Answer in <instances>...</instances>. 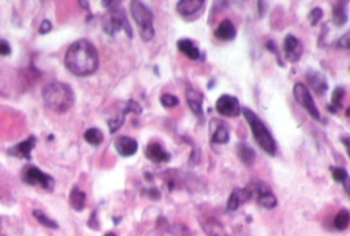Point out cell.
Listing matches in <instances>:
<instances>
[{"label":"cell","mask_w":350,"mask_h":236,"mask_svg":"<svg viewBox=\"0 0 350 236\" xmlns=\"http://www.w3.org/2000/svg\"><path fill=\"white\" fill-rule=\"evenodd\" d=\"M100 58L96 47L86 39L75 41L65 53V67L73 75L86 77L99 68Z\"/></svg>","instance_id":"6da1fadb"},{"label":"cell","mask_w":350,"mask_h":236,"mask_svg":"<svg viewBox=\"0 0 350 236\" xmlns=\"http://www.w3.org/2000/svg\"><path fill=\"white\" fill-rule=\"evenodd\" d=\"M43 100L45 106L54 113H65L75 105V93L71 85L53 81L44 86Z\"/></svg>","instance_id":"7a4b0ae2"},{"label":"cell","mask_w":350,"mask_h":236,"mask_svg":"<svg viewBox=\"0 0 350 236\" xmlns=\"http://www.w3.org/2000/svg\"><path fill=\"white\" fill-rule=\"evenodd\" d=\"M242 113L243 116L246 117L250 128H251L252 135H253L256 143L267 154L275 156L276 150H277V145H276V141H275L272 133H271L270 129L267 128L264 122L261 121L260 117L257 116L255 111L251 110L250 107H242Z\"/></svg>","instance_id":"3957f363"},{"label":"cell","mask_w":350,"mask_h":236,"mask_svg":"<svg viewBox=\"0 0 350 236\" xmlns=\"http://www.w3.org/2000/svg\"><path fill=\"white\" fill-rule=\"evenodd\" d=\"M129 8H130V14L134 19L135 24L138 26L141 39L144 41L153 40L154 36H155V31H154V15L151 12V9L139 0L130 1Z\"/></svg>","instance_id":"277c9868"},{"label":"cell","mask_w":350,"mask_h":236,"mask_svg":"<svg viewBox=\"0 0 350 236\" xmlns=\"http://www.w3.org/2000/svg\"><path fill=\"white\" fill-rule=\"evenodd\" d=\"M102 29L103 32L109 36H116L118 32L124 31L126 36L131 39L133 37V31L125 11L121 7L118 8L110 9L108 14L102 18Z\"/></svg>","instance_id":"5b68a950"},{"label":"cell","mask_w":350,"mask_h":236,"mask_svg":"<svg viewBox=\"0 0 350 236\" xmlns=\"http://www.w3.org/2000/svg\"><path fill=\"white\" fill-rule=\"evenodd\" d=\"M247 188L250 190L252 198H256L257 205H260L261 207H264L267 210L275 209L277 206V199L274 195V192L268 187V184L261 181H256V182L250 183L247 186Z\"/></svg>","instance_id":"8992f818"},{"label":"cell","mask_w":350,"mask_h":236,"mask_svg":"<svg viewBox=\"0 0 350 236\" xmlns=\"http://www.w3.org/2000/svg\"><path fill=\"white\" fill-rule=\"evenodd\" d=\"M293 96L296 98V101L300 104L301 106L304 107L309 116L316 121L321 120V114H320L319 107L316 106V104L313 101V97L310 94V90L306 88V85L302 82H296L293 86Z\"/></svg>","instance_id":"52a82bcc"},{"label":"cell","mask_w":350,"mask_h":236,"mask_svg":"<svg viewBox=\"0 0 350 236\" xmlns=\"http://www.w3.org/2000/svg\"><path fill=\"white\" fill-rule=\"evenodd\" d=\"M23 181L31 186L39 184L47 191H52L54 187V179L48 174L43 173L40 169H37L36 166L28 165L23 170Z\"/></svg>","instance_id":"ba28073f"},{"label":"cell","mask_w":350,"mask_h":236,"mask_svg":"<svg viewBox=\"0 0 350 236\" xmlns=\"http://www.w3.org/2000/svg\"><path fill=\"white\" fill-rule=\"evenodd\" d=\"M216 111L220 116L228 117V118H235L242 113V106L239 100L235 96L231 94H222L216 100Z\"/></svg>","instance_id":"9c48e42d"},{"label":"cell","mask_w":350,"mask_h":236,"mask_svg":"<svg viewBox=\"0 0 350 236\" xmlns=\"http://www.w3.org/2000/svg\"><path fill=\"white\" fill-rule=\"evenodd\" d=\"M284 53H285V58L289 63H297L300 61L302 52H304V47L299 39L295 35H287L284 39L283 43Z\"/></svg>","instance_id":"30bf717a"},{"label":"cell","mask_w":350,"mask_h":236,"mask_svg":"<svg viewBox=\"0 0 350 236\" xmlns=\"http://www.w3.org/2000/svg\"><path fill=\"white\" fill-rule=\"evenodd\" d=\"M204 4H206L204 0H179L175 5V9L182 18L190 19L199 16L204 8Z\"/></svg>","instance_id":"8fae6325"},{"label":"cell","mask_w":350,"mask_h":236,"mask_svg":"<svg viewBox=\"0 0 350 236\" xmlns=\"http://www.w3.org/2000/svg\"><path fill=\"white\" fill-rule=\"evenodd\" d=\"M306 82L309 85L310 88L313 89V92L320 97H323L325 94L328 93L329 84L326 77L324 76L323 73L319 71H314V69H308L305 75Z\"/></svg>","instance_id":"7c38bea8"},{"label":"cell","mask_w":350,"mask_h":236,"mask_svg":"<svg viewBox=\"0 0 350 236\" xmlns=\"http://www.w3.org/2000/svg\"><path fill=\"white\" fill-rule=\"evenodd\" d=\"M146 158L149 160H151L153 163L161 165V163H167L170 162L171 154L167 152L165 147L162 146L159 142H150L146 146Z\"/></svg>","instance_id":"4fadbf2b"},{"label":"cell","mask_w":350,"mask_h":236,"mask_svg":"<svg viewBox=\"0 0 350 236\" xmlns=\"http://www.w3.org/2000/svg\"><path fill=\"white\" fill-rule=\"evenodd\" d=\"M211 130V141L216 145H225L229 141V128L225 121L211 120L210 122Z\"/></svg>","instance_id":"5bb4252c"},{"label":"cell","mask_w":350,"mask_h":236,"mask_svg":"<svg viewBox=\"0 0 350 236\" xmlns=\"http://www.w3.org/2000/svg\"><path fill=\"white\" fill-rule=\"evenodd\" d=\"M114 147L121 157H133L138 152V142L129 135H120L114 141Z\"/></svg>","instance_id":"9a60e30c"},{"label":"cell","mask_w":350,"mask_h":236,"mask_svg":"<svg viewBox=\"0 0 350 236\" xmlns=\"http://www.w3.org/2000/svg\"><path fill=\"white\" fill-rule=\"evenodd\" d=\"M250 199H251V194H250V190L247 187H235L231 192V195H229L228 202H227V210L233 212Z\"/></svg>","instance_id":"2e32d148"},{"label":"cell","mask_w":350,"mask_h":236,"mask_svg":"<svg viewBox=\"0 0 350 236\" xmlns=\"http://www.w3.org/2000/svg\"><path fill=\"white\" fill-rule=\"evenodd\" d=\"M186 98H187V104H189L191 111H193L195 116L199 117L200 120H203V117H204V111H203V100H204V96H203L199 90L190 88V89L186 90Z\"/></svg>","instance_id":"e0dca14e"},{"label":"cell","mask_w":350,"mask_h":236,"mask_svg":"<svg viewBox=\"0 0 350 236\" xmlns=\"http://www.w3.org/2000/svg\"><path fill=\"white\" fill-rule=\"evenodd\" d=\"M214 35L218 40L222 41H231L233 40L236 35H238V31H236V27L233 26V23L228 19H225L219 23V26L214 32Z\"/></svg>","instance_id":"ac0fdd59"},{"label":"cell","mask_w":350,"mask_h":236,"mask_svg":"<svg viewBox=\"0 0 350 236\" xmlns=\"http://www.w3.org/2000/svg\"><path fill=\"white\" fill-rule=\"evenodd\" d=\"M36 145V138L31 135L29 138L23 141V142L15 145L14 147H11L8 153L11 156L19 157V158H24V159H31V152L32 149Z\"/></svg>","instance_id":"d6986e66"},{"label":"cell","mask_w":350,"mask_h":236,"mask_svg":"<svg viewBox=\"0 0 350 236\" xmlns=\"http://www.w3.org/2000/svg\"><path fill=\"white\" fill-rule=\"evenodd\" d=\"M348 1H336L333 3V22L337 27L345 26L349 16H348Z\"/></svg>","instance_id":"ffe728a7"},{"label":"cell","mask_w":350,"mask_h":236,"mask_svg":"<svg viewBox=\"0 0 350 236\" xmlns=\"http://www.w3.org/2000/svg\"><path fill=\"white\" fill-rule=\"evenodd\" d=\"M176 47H178L180 52L186 54L190 60H199V58L202 57L199 48H198L195 43H194L193 40H190V39H180V40H178V43H176Z\"/></svg>","instance_id":"44dd1931"},{"label":"cell","mask_w":350,"mask_h":236,"mask_svg":"<svg viewBox=\"0 0 350 236\" xmlns=\"http://www.w3.org/2000/svg\"><path fill=\"white\" fill-rule=\"evenodd\" d=\"M236 154H238V158L240 159V162L246 166H252L256 159L255 150H253L250 145L244 142L238 143V146H236Z\"/></svg>","instance_id":"7402d4cb"},{"label":"cell","mask_w":350,"mask_h":236,"mask_svg":"<svg viewBox=\"0 0 350 236\" xmlns=\"http://www.w3.org/2000/svg\"><path fill=\"white\" fill-rule=\"evenodd\" d=\"M69 202H71V206L75 211H82L85 209L86 194L84 191H81L78 186H75L71 191V195H69Z\"/></svg>","instance_id":"603a6c76"},{"label":"cell","mask_w":350,"mask_h":236,"mask_svg":"<svg viewBox=\"0 0 350 236\" xmlns=\"http://www.w3.org/2000/svg\"><path fill=\"white\" fill-rule=\"evenodd\" d=\"M203 230L208 236H225V230L215 219H208L206 223H203Z\"/></svg>","instance_id":"cb8c5ba5"},{"label":"cell","mask_w":350,"mask_h":236,"mask_svg":"<svg viewBox=\"0 0 350 236\" xmlns=\"http://www.w3.org/2000/svg\"><path fill=\"white\" fill-rule=\"evenodd\" d=\"M84 138H85V141L89 145L99 146L103 141V133L100 129H97V128H90L84 134Z\"/></svg>","instance_id":"d4e9b609"},{"label":"cell","mask_w":350,"mask_h":236,"mask_svg":"<svg viewBox=\"0 0 350 236\" xmlns=\"http://www.w3.org/2000/svg\"><path fill=\"white\" fill-rule=\"evenodd\" d=\"M33 216L44 227L52 228V230H57L58 228V223L54 222L53 219H50V216H47V214H44L41 210H33Z\"/></svg>","instance_id":"484cf974"},{"label":"cell","mask_w":350,"mask_h":236,"mask_svg":"<svg viewBox=\"0 0 350 236\" xmlns=\"http://www.w3.org/2000/svg\"><path fill=\"white\" fill-rule=\"evenodd\" d=\"M349 210H340V212H338V214L336 215V218H334V227H336L338 231H344V230H346L348 226H349Z\"/></svg>","instance_id":"4316f807"},{"label":"cell","mask_w":350,"mask_h":236,"mask_svg":"<svg viewBox=\"0 0 350 236\" xmlns=\"http://www.w3.org/2000/svg\"><path fill=\"white\" fill-rule=\"evenodd\" d=\"M345 96H346L345 89H344L342 86H337L332 94V104H330V106H332L333 109H336V110L342 109V107H344V100H345Z\"/></svg>","instance_id":"83f0119b"},{"label":"cell","mask_w":350,"mask_h":236,"mask_svg":"<svg viewBox=\"0 0 350 236\" xmlns=\"http://www.w3.org/2000/svg\"><path fill=\"white\" fill-rule=\"evenodd\" d=\"M330 173H332V178L336 181V182H340L342 184H345L346 182H349V174L346 171L344 167H336V166H332L330 167Z\"/></svg>","instance_id":"f1b7e54d"},{"label":"cell","mask_w":350,"mask_h":236,"mask_svg":"<svg viewBox=\"0 0 350 236\" xmlns=\"http://www.w3.org/2000/svg\"><path fill=\"white\" fill-rule=\"evenodd\" d=\"M159 103H161L162 106L166 107V109H173V107L179 105V98L174 96V94L165 93L162 94L161 98H159Z\"/></svg>","instance_id":"f546056e"},{"label":"cell","mask_w":350,"mask_h":236,"mask_svg":"<svg viewBox=\"0 0 350 236\" xmlns=\"http://www.w3.org/2000/svg\"><path fill=\"white\" fill-rule=\"evenodd\" d=\"M125 113L122 111L121 114H118V116L116 117V118H113V120H109L108 121V128H109V131L110 133H116V131H118V130L121 129L122 125L125 124Z\"/></svg>","instance_id":"4dcf8cb0"},{"label":"cell","mask_w":350,"mask_h":236,"mask_svg":"<svg viewBox=\"0 0 350 236\" xmlns=\"http://www.w3.org/2000/svg\"><path fill=\"white\" fill-rule=\"evenodd\" d=\"M323 16H324V12L321 8L316 7V8L312 9V11L309 12V15H308V19H309L310 26H312V27H316V26H317V24L321 22Z\"/></svg>","instance_id":"1f68e13d"},{"label":"cell","mask_w":350,"mask_h":236,"mask_svg":"<svg viewBox=\"0 0 350 236\" xmlns=\"http://www.w3.org/2000/svg\"><path fill=\"white\" fill-rule=\"evenodd\" d=\"M124 113L127 114V113H134V114H141L142 113V107L139 105L137 101L134 100H129L125 105V109H124Z\"/></svg>","instance_id":"d6a6232c"},{"label":"cell","mask_w":350,"mask_h":236,"mask_svg":"<svg viewBox=\"0 0 350 236\" xmlns=\"http://www.w3.org/2000/svg\"><path fill=\"white\" fill-rule=\"evenodd\" d=\"M337 48H345L349 49L350 45V39H349V32H346V35H342L338 40L336 41Z\"/></svg>","instance_id":"836d02e7"},{"label":"cell","mask_w":350,"mask_h":236,"mask_svg":"<svg viewBox=\"0 0 350 236\" xmlns=\"http://www.w3.org/2000/svg\"><path fill=\"white\" fill-rule=\"evenodd\" d=\"M52 31V23L50 20H43L40 24V28H39V33L40 35H47Z\"/></svg>","instance_id":"e575fe53"},{"label":"cell","mask_w":350,"mask_h":236,"mask_svg":"<svg viewBox=\"0 0 350 236\" xmlns=\"http://www.w3.org/2000/svg\"><path fill=\"white\" fill-rule=\"evenodd\" d=\"M11 54V47L8 41L0 39V56H9Z\"/></svg>","instance_id":"d590c367"},{"label":"cell","mask_w":350,"mask_h":236,"mask_svg":"<svg viewBox=\"0 0 350 236\" xmlns=\"http://www.w3.org/2000/svg\"><path fill=\"white\" fill-rule=\"evenodd\" d=\"M88 226H89L92 230H99L100 228V223L99 220H97V211H93L92 212V215H90L89 220H88Z\"/></svg>","instance_id":"8d00e7d4"},{"label":"cell","mask_w":350,"mask_h":236,"mask_svg":"<svg viewBox=\"0 0 350 236\" xmlns=\"http://www.w3.org/2000/svg\"><path fill=\"white\" fill-rule=\"evenodd\" d=\"M101 4H102V7H105V8H108L109 11L110 9H114V8H118V7H121V1L120 0H112V1H109V0H102L101 1Z\"/></svg>","instance_id":"74e56055"},{"label":"cell","mask_w":350,"mask_h":236,"mask_svg":"<svg viewBox=\"0 0 350 236\" xmlns=\"http://www.w3.org/2000/svg\"><path fill=\"white\" fill-rule=\"evenodd\" d=\"M267 49L270 51V52H272V53H275L276 56H277V60H278V64L280 65H284L281 61H280V54H278V49H277V47H276V44H275V41L274 40H268L267 41Z\"/></svg>","instance_id":"f35d334b"},{"label":"cell","mask_w":350,"mask_h":236,"mask_svg":"<svg viewBox=\"0 0 350 236\" xmlns=\"http://www.w3.org/2000/svg\"><path fill=\"white\" fill-rule=\"evenodd\" d=\"M148 194H149V198L153 199V201H159V199H161V192H159V190H158L157 187L149 188Z\"/></svg>","instance_id":"ab89813d"},{"label":"cell","mask_w":350,"mask_h":236,"mask_svg":"<svg viewBox=\"0 0 350 236\" xmlns=\"http://www.w3.org/2000/svg\"><path fill=\"white\" fill-rule=\"evenodd\" d=\"M267 7H268L267 1H257V8H259V15H260V18H263V16H264Z\"/></svg>","instance_id":"60d3db41"},{"label":"cell","mask_w":350,"mask_h":236,"mask_svg":"<svg viewBox=\"0 0 350 236\" xmlns=\"http://www.w3.org/2000/svg\"><path fill=\"white\" fill-rule=\"evenodd\" d=\"M342 142H344V145L346 146V153L349 154V152H350V149H349V135H346V137H344V138H342Z\"/></svg>","instance_id":"b9f144b4"},{"label":"cell","mask_w":350,"mask_h":236,"mask_svg":"<svg viewBox=\"0 0 350 236\" xmlns=\"http://www.w3.org/2000/svg\"><path fill=\"white\" fill-rule=\"evenodd\" d=\"M105 236H117V235L114 234V232L110 231V232H106V234H105Z\"/></svg>","instance_id":"7bdbcfd3"}]
</instances>
